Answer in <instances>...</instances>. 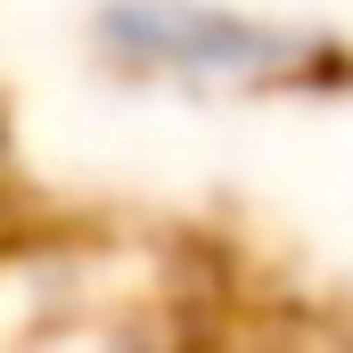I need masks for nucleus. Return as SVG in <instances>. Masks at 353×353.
I'll list each match as a JSON object with an SVG mask.
<instances>
[{"mask_svg": "<svg viewBox=\"0 0 353 353\" xmlns=\"http://www.w3.org/2000/svg\"><path fill=\"white\" fill-rule=\"evenodd\" d=\"M107 41L157 66H197V74H263V66H296L304 50L288 33L214 17V8H173V0H140V8H107Z\"/></svg>", "mask_w": 353, "mask_h": 353, "instance_id": "1", "label": "nucleus"}]
</instances>
